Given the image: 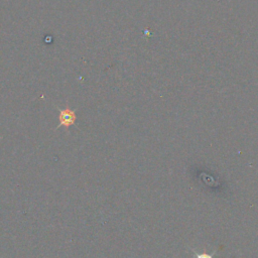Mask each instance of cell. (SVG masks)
I'll use <instances>...</instances> for the list:
<instances>
[{
  "label": "cell",
  "instance_id": "obj_1",
  "mask_svg": "<svg viewBox=\"0 0 258 258\" xmlns=\"http://www.w3.org/2000/svg\"><path fill=\"white\" fill-rule=\"evenodd\" d=\"M77 120V114L75 110L70 109L69 107L59 110L58 114V121H59V126L64 127L68 129L71 125H73Z\"/></svg>",
  "mask_w": 258,
  "mask_h": 258
},
{
  "label": "cell",
  "instance_id": "obj_2",
  "mask_svg": "<svg viewBox=\"0 0 258 258\" xmlns=\"http://www.w3.org/2000/svg\"><path fill=\"white\" fill-rule=\"evenodd\" d=\"M189 250L192 252V254H194V256H195V258H214V256H215V254H216V250H214L212 253H207L206 251H204V252H198L196 249H194V248H190L189 247Z\"/></svg>",
  "mask_w": 258,
  "mask_h": 258
}]
</instances>
